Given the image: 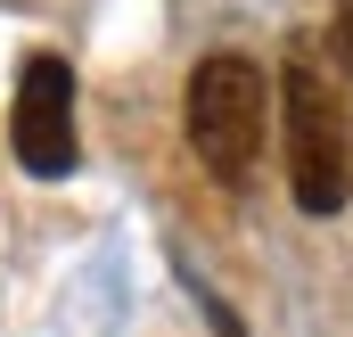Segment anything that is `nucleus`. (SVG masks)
<instances>
[{
	"instance_id": "nucleus-1",
	"label": "nucleus",
	"mask_w": 353,
	"mask_h": 337,
	"mask_svg": "<svg viewBox=\"0 0 353 337\" xmlns=\"http://www.w3.org/2000/svg\"><path fill=\"white\" fill-rule=\"evenodd\" d=\"M279 107H288V181H296V206L304 214H337L353 198V124H345V99H337V83H329V66H321L312 41L288 50Z\"/></svg>"
},
{
	"instance_id": "nucleus-2",
	"label": "nucleus",
	"mask_w": 353,
	"mask_h": 337,
	"mask_svg": "<svg viewBox=\"0 0 353 337\" xmlns=\"http://www.w3.org/2000/svg\"><path fill=\"white\" fill-rule=\"evenodd\" d=\"M189 148L230 189L255 181V157H263V66L255 58H239V50L197 58V75H189Z\"/></svg>"
},
{
	"instance_id": "nucleus-3",
	"label": "nucleus",
	"mask_w": 353,
	"mask_h": 337,
	"mask_svg": "<svg viewBox=\"0 0 353 337\" xmlns=\"http://www.w3.org/2000/svg\"><path fill=\"white\" fill-rule=\"evenodd\" d=\"M8 140H17V165L58 181L74 173V66L66 58H25L17 75V115H8Z\"/></svg>"
},
{
	"instance_id": "nucleus-4",
	"label": "nucleus",
	"mask_w": 353,
	"mask_h": 337,
	"mask_svg": "<svg viewBox=\"0 0 353 337\" xmlns=\"http://www.w3.org/2000/svg\"><path fill=\"white\" fill-rule=\"evenodd\" d=\"M345 66H353V0H345Z\"/></svg>"
}]
</instances>
